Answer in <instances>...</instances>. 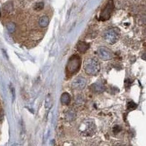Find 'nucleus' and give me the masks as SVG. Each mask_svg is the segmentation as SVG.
Wrapping results in <instances>:
<instances>
[{
  "mask_svg": "<svg viewBox=\"0 0 146 146\" xmlns=\"http://www.w3.org/2000/svg\"><path fill=\"white\" fill-rule=\"evenodd\" d=\"M80 133L85 137H92L96 133L97 126L94 120L86 119L82 122L79 129Z\"/></svg>",
  "mask_w": 146,
  "mask_h": 146,
  "instance_id": "nucleus-1",
  "label": "nucleus"
},
{
  "mask_svg": "<svg viewBox=\"0 0 146 146\" xmlns=\"http://www.w3.org/2000/svg\"><path fill=\"white\" fill-rule=\"evenodd\" d=\"M83 67L85 72L89 76L96 75L100 70V62L95 58H86L84 61Z\"/></svg>",
  "mask_w": 146,
  "mask_h": 146,
  "instance_id": "nucleus-2",
  "label": "nucleus"
},
{
  "mask_svg": "<svg viewBox=\"0 0 146 146\" xmlns=\"http://www.w3.org/2000/svg\"><path fill=\"white\" fill-rule=\"evenodd\" d=\"M82 65V59L79 55L75 54L71 56L68 61L66 70L68 74L73 75L78 72Z\"/></svg>",
  "mask_w": 146,
  "mask_h": 146,
  "instance_id": "nucleus-3",
  "label": "nucleus"
},
{
  "mask_svg": "<svg viewBox=\"0 0 146 146\" xmlns=\"http://www.w3.org/2000/svg\"><path fill=\"white\" fill-rule=\"evenodd\" d=\"M120 30L117 28L109 29L104 33V39L106 42L110 44H114L117 43L120 37Z\"/></svg>",
  "mask_w": 146,
  "mask_h": 146,
  "instance_id": "nucleus-4",
  "label": "nucleus"
},
{
  "mask_svg": "<svg viewBox=\"0 0 146 146\" xmlns=\"http://www.w3.org/2000/svg\"><path fill=\"white\" fill-rule=\"evenodd\" d=\"M114 8L113 0H108L107 4L101 11L100 19L102 21H107L110 18Z\"/></svg>",
  "mask_w": 146,
  "mask_h": 146,
  "instance_id": "nucleus-5",
  "label": "nucleus"
},
{
  "mask_svg": "<svg viewBox=\"0 0 146 146\" xmlns=\"http://www.w3.org/2000/svg\"><path fill=\"white\" fill-rule=\"evenodd\" d=\"M97 54L99 57L103 61L110 60L113 57L111 50L107 47H100L98 49Z\"/></svg>",
  "mask_w": 146,
  "mask_h": 146,
  "instance_id": "nucleus-6",
  "label": "nucleus"
},
{
  "mask_svg": "<svg viewBox=\"0 0 146 146\" xmlns=\"http://www.w3.org/2000/svg\"><path fill=\"white\" fill-rule=\"evenodd\" d=\"M86 83L87 81L85 77L79 76L73 80L72 83V89L76 90H82L86 87Z\"/></svg>",
  "mask_w": 146,
  "mask_h": 146,
  "instance_id": "nucleus-7",
  "label": "nucleus"
},
{
  "mask_svg": "<svg viewBox=\"0 0 146 146\" xmlns=\"http://www.w3.org/2000/svg\"><path fill=\"white\" fill-rule=\"evenodd\" d=\"M90 90L94 93L101 94L105 91V86L102 83L97 82L90 86Z\"/></svg>",
  "mask_w": 146,
  "mask_h": 146,
  "instance_id": "nucleus-8",
  "label": "nucleus"
},
{
  "mask_svg": "<svg viewBox=\"0 0 146 146\" xmlns=\"http://www.w3.org/2000/svg\"><path fill=\"white\" fill-rule=\"evenodd\" d=\"M90 44L85 41H79L76 44V49L77 50L81 53L84 54L90 49Z\"/></svg>",
  "mask_w": 146,
  "mask_h": 146,
  "instance_id": "nucleus-9",
  "label": "nucleus"
},
{
  "mask_svg": "<svg viewBox=\"0 0 146 146\" xmlns=\"http://www.w3.org/2000/svg\"><path fill=\"white\" fill-rule=\"evenodd\" d=\"M71 96L67 92L64 93L62 94L60 100L62 105H69V104L71 102Z\"/></svg>",
  "mask_w": 146,
  "mask_h": 146,
  "instance_id": "nucleus-10",
  "label": "nucleus"
},
{
  "mask_svg": "<svg viewBox=\"0 0 146 146\" xmlns=\"http://www.w3.org/2000/svg\"><path fill=\"white\" fill-rule=\"evenodd\" d=\"M50 19L46 16H43L40 17L38 21L39 25L41 28H46L49 25Z\"/></svg>",
  "mask_w": 146,
  "mask_h": 146,
  "instance_id": "nucleus-11",
  "label": "nucleus"
},
{
  "mask_svg": "<svg viewBox=\"0 0 146 146\" xmlns=\"http://www.w3.org/2000/svg\"><path fill=\"white\" fill-rule=\"evenodd\" d=\"M44 8V3L41 1L36 2L34 5L33 7L34 11H40L42 10Z\"/></svg>",
  "mask_w": 146,
  "mask_h": 146,
  "instance_id": "nucleus-12",
  "label": "nucleus"
},
{
  "mask_svg": "<svg viewBox=\"0 0 146 146\" xmlns=\"http://www.w3.org/2000/svg\"><path fill=\"white\" fill-rule=\"evenodd\" d=\"M7 28L9 32L11 33H13L15 30L16 26H15V23H13L10 22L7 24Z\"/></svg>",
  "mask_w": 146,
  "mask_h": 146,
  "instance_id": "nucleus-13",
  "label": "nucleus"
},
{
  "mask_svg": "<svg viewBox=\"0 0 146 146\" xmlns=\"http://www.w3.org/2000/svg\"><path fill=\"white\" fill-rule=\"evenodd\" d=\"M127 106L128 110H133L137 108V105L133 101H131L128 102Z\"/></svg>",
  "mask_w": 146,
  "mask_h": 146,
  "instance_id": "nucleus-14",
  "label": "nucleus"
},
{
  "mask_svg": "<svg viewBox=\"0 0 146 146\" xmlns=\"http://www.w3.org/2000/svg\"><path fill=\"white\" fill-rule=\"evenodd\" d=\"M12 94V96H13L14 100L15 98V90L14 88L11 89Z\"/></svg>",
  "mask_w": 146,
  "mask_h": 146,
  "instance_id": "nucleus-15",
  "label": "nucleus"
},
{
  "mask_svg": "<svg viewBox=\"0 0 146 146\" xmlns=\"http://www.w3.org/2000/svg\"><path fill=\"white\" fill-rule=\"evenodd\" d=\"M1 17V10H0V17Z\"/></svg>",
  "mask_w": 146,
  "mask_h": 146,
  "instance_id": "nucleus-16",
  "label": "nucleus"
}]
</instances>
